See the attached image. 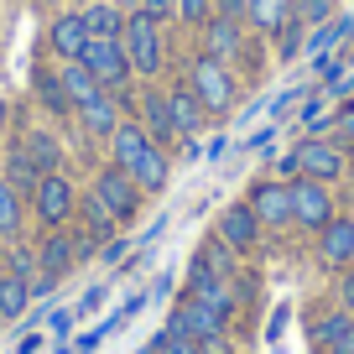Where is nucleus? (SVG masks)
Here are the masks:
<instances>
[{"mask_svg":"<svg viewBox=\"0 0 354 354\" xmlns=\"http://www.w3.org/2000/svg\"><path fill=\"white\" fill-rule=\"evenodd\" d=\"M32 209H37V219H42L47 230H57V224H63L68 214L78 209V198H73V188H68V177H63V172H47L42 183H37Z\"/></svg>","mask_w":354,"mask_h":354,"instance_id":"6","label":"nucleus"},{"mask_svg":"<svg viewBox=\"0 0 354 354\" xmlns=\"http://www.w3.org/2000/svg\"><path fill=\"white\" fill-rule=\"evenodd\" d=\"M11 277H21V281L37 277V255L32 250H11Z\"/></svg>","mask_w":354,"mask_h":354,"instance_id":"35","label":"nucleus"},{"mask_svg":"<svg viewBox=\"0 0 354 354\" xmlns=\"http://www.w3.org/2000/svg\"><path fill=\"white\" fill-rule=\"evenodd\" d=\"M42 177H47V172L26 156V146H11V151H6V183H11L16 193H37V183H42Z\"/></svg>","mask_w":354,"mask_h":354,"instance_id":"22","label":"nucleus"},{"mask_svg":"<svg viewBox=\"0 0 354 354\" xmlns=\"http://www.w3.org/2000/svg\"><path fill=\"white\" fill-rule=\"evenodd\" d=\"M78 214H84V234H94L100 245H104V240H115V224H120V219L110 214V203H104L100 193H88V198L78 203Z\"/></svg>","mask_w":354,"mask_h":354,"instance_id":"24","label":"nucleus"},{"mask_svg":"<svg viewBox=\"0 0 354 354\" xmlns=\"http://www.w3.org/2000/svg\"><path fill=\"white\" fill-rule=\"evenodd\" d=\"M214 16V0H177V21H188V26H203Z\"/></svg>","mask_w":354,"mask_h":354,"instance_id":"33","label":"nucleus"},{"mask_svg":"<svg viewBox=\"0 0 354 354\" xmlns=\"http://www.w3.org/2000/svg\"><path fill=\"white\" fill-rule=\"evenodd\" d=\"M219 240L230 245V250H250V245L261 240V219L250 214V203H230V209L219 214Z\"/></svg>","mask_w":354,"mask_h":354,"instance_id":"10","label":"nucleus"},{"mask_svg":"<svg viewBox=\"0 0 354 354\" xmlns=\"http://www.w3.org/2000/svg\"><path fill=\"white\" fill-rule=\"evenodd\" d=\"M292 188V224L302 230H323L333 219V198H328V183H313V177H297L287 183Z\"/></svg>","mask_w":354,"mask_h":354,"instance_id":"5","label":"nucleus"},{"mask_svg":"<svg viewBox=\"0 0 354 354\" xmlns=\"http://www.w3.org/2000/svg\"><path fill=\"white\" fill-rule=\"evenodd\" d=\"M313 339H318L328 354H354V313L339 308V313H328V318H318Z\"/></svg>","mask_w":354,"mask_h":354,"instance_id":"15","label":"nucleus"},{"mask_svg":"<svg viewBox=\"0 0 354 354\" xmlns=\"http://www.w3.org/2000/svg\"><path fill=\"white\" fill-rule=\"evenodd\" d=\"M37 266H42L47 277H68L73 271V240H68L63 230H47V240H42V250H37Z\"/></svg>","mask_w":354,"mask_h":354,"instance_id":"19","label":"nucleus"},{"mask_svg":"<svg viewBox=\"0 0 354 354\" xmlns=\"http://www.w3.org/2000/svg\"><path fill=\"white\" fill-rule=\"evenodd\" d=\"M120 42H125V57H131L136 73H146V78L162 73V32H156V16L131 11V16H125Z\"/></svg>","mask_w":354,"mask_h":354,"instance_id":"2","label":"nucleus"},{"mask_svg":"<svg viewBox=\"0 0 354 354\" xmlns=\"http://www.w3.org/2000/svg\"><path fill=\"white\" fill-rule=\"evenodd\" d=\"M188 88L203 100V110H209V115H224V110L234 104V94H240L234 73L219 63V57H198V63L188 68Z\"/></svg>","mask_w":354,"mask_h":354,"instance_id":"1","label":"nucleus"},{"mask_svg":"<svg viewBox=\"0 0 354 354\" xmlns=\"http://www.w3.org/2000/svg\"><path fill=\"white\" fill-rule=\"evenodd\" d=\"M26 156H32V162L37 167H42V172H57V162H63V151H57V141H53V136H47V131H32V136H26Z\"/></svg>","mask_w":354,"mask_h":354,"instance_id":"27","label":"nucleus"},{"mask_svg":"<svg viewBox=\"0 0 354 354\" xmlns=\"http://www.w3.org/2000/svg\"><path fill=\"white\" fill-rule=\"evenodd\" d=\"M53 287H57V277H47V271H37V277L26 281V292H32V297H47Z\"/></svg>","mask_w":354,"mask_h":354,"instance_id":"37","label":"nucleus"},{"mask_svg":"<svg viewBox=\"0 0 354 354\" xmlns=\"http://www.w3.org/2000/svg\"><path fill=\"white\" fill-rule=\"evenodd\" d=\"M94 193L110 203L115 219H136V209H141V188H136V177L125 172V167H115V162L94 172Z\"/></svg>","mask_w":354,"mask_h":354,"instance_id":"4","label":"nucleus"},{"mask_svg":"<svg viewBox=\"0 0 354 354\" xmlns=\"http://www.w3.org/2000/svg\"><path fill=\"white\" fill-rule=\"evenodd\" d=\"M141 11L156 16V21H167V16H177V0H141Z\"/></svg>","mask_w":354,"mask_h":354,"instance_id":"36","label":"nucleus"},{"mask_svg":"<svg viewBox=\"0 0 354 354\" xmlns=\"http://www.w3.org/2000/svg\"><path fill=\"white\" fill-rule=\"evenodd\" d=\"M339 297H344V308L354 313V277H344V287H339Z\"/></svg>","mask_w":354,"mask_h":354,"instance_id":"41","label":"nucleus"},{"mask_svg":"<svg viewBox=\"0 0 354 354\" xmlns=\"http://www.w3.org/2000/svg\"><path fill=\"white\" fill-rule=\"evenodd\" d=\"M354 32V16H344V21H323L318 26V32H313V42H308V53L313 57H318L323 53V47H333V42H339V37H349Z\"/></svg>","mask_w":354,"mask_h":354,"instance_id":"30","label":"nucleus"},{"mask_svg":"<svg viewBox=\"0 0 354 354\" xmlns=\"http://www.w3.org/2000/svg\"><path fill=\"white\" fill-rule=\"evenodd\" d=\"M146 146H156V141H151V136H146V125H136V120H120V125H115V136H110L115 167H125V172H131V167H136V156H141Z\"/></svg>","mask_w":354,"mask_h":354,"instance_id":"17","label":"nucleus"},{"mask_svg":"<svg viewBox=\"0 0 354 354\" xmlns=\"http://www.w3.org/2000/svg\"><path fill=\"white\" fill-rule=\"evenodd\" d=\"M100 302H104V287H88V292H84V302H78V308H84V313H94V308H100Z\"/></svg>","mask_w":354,"mask_h":354,"instance_id":"40","label":"nucleus"},{"mask_svg":"<svg viewBox=\"0 0 354 354\" xmlns=\"http://www.w3.org/2000/svg\"><path fill=\"white\" fill-rule=\"evenodd\" d=\"M333 131H339V141H354V110H339V120H333Z\"/></svg>","mask_w":354,"mask_h":354,"instance_id":"39","label":"nucleus"},{"mask_svg":"<svg viewBox=\"0 0 354 354\" xmlns=\"http://www.w3.org/2000/svg\"><path fill=\"white\" fill-rule=\"evenodd\" d=\"M0 131H6V100H0Z\"/></svg>","mask_w":354,"mask_h":354,"instance_id":"43","label":"nucleus"},{"mask_svg":"<svg viewBox=\"0 0 354 354\" xmlns=\"http://www.w3.org/2000/svg\"><path fill=\"white\" fill-rule=\"evenodd\" d=\"M78 63L100 78L104 88H125V78L136 73L131 57H125V42H120V37H88V47H84V57H78Z\"/></svg>","mask_w":354,"mask_h":354,"instance_id":"3","label":"nucleus"},{"mask_svg":"<svg viewBox=\"0 0 354 354\" xmlns=\"http://www.w3.org/2000/svg\"><path fill=\"white\" fill-rule=\"evenodd\" d=\"M131 177H136V188H141V193H162L167 188V151H162V146H146V151L136 156Z\"/></svg>","mask_w":354,"mask_h":354,"instance_id":"21","label":"nucleus"},{"mask_svg":"<svg viewBox=\"0 0 354 354\" xmlns=\"http://www.w3.org/2000/svg\"><path fill=\"white\" fill-rule=\"evenodd\" d=\"M84 26H88V37H120L125 32V11L115 0H94L84 11Z\"/></svg>","mask_w":354,"mask_h":354,"instance_id":"25","label":"nucleus"},{"mask_svg":"<svg viewBox=\"0 0 354 354\" xmlns=\"http://www.w3.org/2000/svg\"><path fill=\"white\" fill-rule=\"evenodd\" d=\"M37 100H42V110H53V115H68L73 110V100H68V88H63V78L57 73H37Z\"/></svg>","mask_w":354,"mask_h":354,"instance_id":"26","label":"nucleus"},{"mask_svg":"<svg viewBox=\"0 0 354 354\" xmlns=\"http://www.w3.org/2000/svg\"><path fill=\"white\" fill-rule=\"evenodd\" d=\"M302 26H308V21H302L297 11H292L287 21H281V32H277V42H281V57H297V53H302Z\"/></svg>","mask_w":354,"mask_h":354,"instance_id":"31","label":"nucleus"},{"mask_svg":"<svg viewBox=\"0 0 354 354\" xmlns=\"http://www.w3.org/2000/svg\"><path fill=\"white\" fill-rule=\"evenodd\" d=\"M57 78H63V88H68V100H73V110L104 94V84H100L94 73H88V68L78 63V57H73V63H63V68H57Z\"/></svg>","mask_w":354,"mask_h":354,"instance_id":"20","label":"nucleus"},{"mask_svg":"<svg viewBox=\"0 0 354 354\" xmlns=\"http://www.w3.org/2000/svg\"><path fill=\"white\" fill-rule=\"evenodd\" d=\"M141 115H146V136H151L156 146L177 141V125H172V104H167V94H162V88L141 94Z\"/></svg>","mask_w":354,"mask_h":354,"instance_id":"16","label":"nucleus"},{"mask_svg":"<svg viewBox=\"0 0 354 354\" xmlns=\"http://www.w3.org/2000/svg\"><path fill=\"white\" fill-rule=\"evenodd\" d=\"M292 16V0H245V21L255 26V32H281V21Z\"/></svg>","mask_w":354,"mask_h":354,"instance_id":"23","label":"nucleus"},{"mask_svg":"<svg viewBox=\"0 0 354 354\" xmlns=\"http://www.w3.org/2000/svg\"><path fill=\"white\" fill-rule=\"evenodd\" d=\"M318 255L323 266H344L354 261V219H328L318 230Z\"/></svg>","mask_w":354,"mask_h":354,"instance_id":"13","label":"nucleus"},{"mask_svg":"<svg viewBox=\"0 0 354 354\" xmlns=\"http://www.w3.org/2000/svg\"><path fill=\"white\" fill-rule=\"evenodd\" d=\"M78 120H84V131H88V136H100V141H110V136H115V125H120V104H115V94L104 88L100 100L78 104Z\"/></svg>","mask_w":354,"mask_h":354,"instance_id":"14","label":"nucleus"},{"mask_svg":"<svg viewBox=\"0 0 354 354\" xmlns=\"http://www.w3.org/2000/svg\"><path fill=\"white\" fill-rule=\"evenodd\" d=\"M115 6H120V11H141V0H115Z\"/></svg>","mask_w":354,"mask_h":354,"instance_id":"42","label":"nucleus"},{"mask_svg":"<svg viewBox=\"0 0 354 354\" xmlns=\"http://www.w3.org/2000/svg\"><path fill=\"white\" fill-rule=\"evenodd\" d=\"M167 104H172V125H177V136H198V125H203V100L193 94L188 84L183 88H167Z\"/></svg>","mask_w":354,"mask_h":354,"instance_id":"18","label":"nucleus"},{"mask_svg":"<svg viewBox=\"0 0 354 354\" xmlns=\"http://www.w3.org/2000/svg\"><path fill=\"white\" fill-rule=\"evenodd\" d=\"M203 47H209V57L230 63V57L245 47V32H240V21H234V16H209V21H203Z\"/></svg>","mask_w":354,"mask_h":354,"instance_id":"12","label":"nucleus"},{"mask_svg":"<svg viewBox=\"0 0 354 354\" xmlns=\"http://www.w3.org/2000/svg\"><path fill=\"white\" fill-rule=\"evenodd\" d=\"M245 203H250V214L261 219V230H287L292 224V188L287 183H255Z\"/></svg>","mask_w":354,"mask_h":354,"instance_id":"8","label":"nucleus"},{"mask_svg":"<svg viewBox=\"0 0 354 354\" xmlns=\"http://www.w3.org/2000/svg\"><path fill=\"white\" fill-rule=\"evenodd\" d=\"M26 302H32V292L21 277H0V318H21Z\"/></svg>","mask_w":354,"mask_h":354,"instance_id":"28","label":"nucleus"},{"mask_svg":"<svg viewBox=\"0 0 354 354\" xmlns=\"http://www.w3.org/2000/svg\"><path fill=\"white\" fill-rule=\"evenodd\" d=\"M214 16H234V21H245V0H214Z\"/></svg>","mask_w":354,"mask_h":354,"instance_id":"38","label":"nucleus"},{"mask_svg":"<svg viewBox=\"0 0 354 354\" xmlns=\"http://www.w3.org/2000/svg\"><path fill=\"white\" fill-rule=\"evenodd\" d=\"M344 110H354V100H349V104H344Z\"/></svg>","mask_w":354,"mask_h":354,"instance_id":"44","label":"nucleus"},{"mask_svg":"<svg viewBox=\"0 0 354 354\" xmlns=\"http://www.w3.org/2000/svg\"><path fill=\"white\" fill-rule=\"evenodd\" d=\"M297 172L313 177V183H333V177H344V146L323 141V136H308V141L297 146Z\"/></svg>","mask_w":354,"mask_h":354,"instance_id":"7","label":"nucleus"},{"mask_svg":"<svg viewBox=\"0 0 354 354\" xmlns=\"http://www.w3.org/2000/svg\"><path fill=\"white\" fill-rule=\"evenodd\" d=\"M328 11H333V0H297V16L308 26H323V21H328Z\"/></svg>","mask_w":354,"mask_h":354,"instance_id":"34","label":"nucleus"},{"mask_svg":"<svg viewBox=\"0 0 354 354\" xmlns=\"http://www.w3.org/2000/svg\"><path fill=\"white\" fill-rule=\"evenodd\" d=\"M167 333H188V339H219L224 333V318L214 308H203L198 297H183L177 302V313H172V323H167Z\"/></svg>","mask_w":354,"mask_h":354,"instance_id":"9","label":"nucleus"},{"mask_svg":"<svg viewBox=\"0 0 354 354\" xmlns=\"http://www.w3.org/2000/svg\"><path fill=\"white\" fill-rule=\"evenodd\" d=\"M21 230V193L0 177V234H16Z\"/></svg>","mask_w":354,"mask_h":354,"instance_id":"29","label":"nucleus"},{"mask_svg":"<svg viewBox=\"0 0 354 354\" xmlns=\"http://www.w3.org/2000/svg\"><path fill=\"white\" fill-rule=\"evenodd\" d=\"M47 42H53V53L63 57V63H73V57H84L88 47V26H84V11H68L53 21V32H47Z\"/></svg>","mask_w":354,"mask_h":354,"instance_id":"11","label":"nucleus"},{"mask_svg":"<svg viewBox=\"0 0 354 354\" xmlns=\"http://www.w3.org/2000/svg\"><path fill=\"white\" fill-rule=\"evenodd\" d=\"M156 354H203L198 339H188V333H162V339H151Z\"/></svg>","mask_w":354,"mask_h":354,"instance_id":"32","label":"nucleus"}]
</instances>
